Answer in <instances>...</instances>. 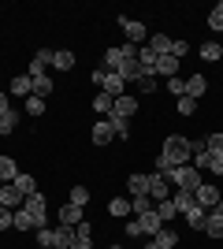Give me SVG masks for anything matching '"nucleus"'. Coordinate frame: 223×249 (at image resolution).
<instances>
[{"mask_svg": "<svg viewBox=\"0 0 223 249\" xmlns=\"http://www.w3.org/2000/svg\"><path fill=\"white\" fill-rule=\"evenodd\" d=\"M168 93H175V97H186V78H182V74L168 78Z\"/></svg>", "mask_w": 223, "mask_h": 249, "instance_id": "37", "label": "nucleus"}, {"mask_svg": "<svg viewBox=\"0 0 223 249\" xmlns=\"http://www.w3.org/2000/svg\"><path fill=\"white\" fill-rule=\"evenodd\" d=\"M108 249H123V246H108Z\"/></svg>", "mask_w": 223, "mask_h": 249, "instance_id": "52", "label": "nucleus"}, {"mask_svg": "<svg viewBox=\"0 0 223 249\" xmlns=\"http://www.w3.org/2000/svg\"><path fill=\"white\" fill-rule=\"evenodd\" d=\"M205 149L216 153V156H223V134H208V138H205Z\"/></svg>", "mask_w": 223, "mask_h": 249, "instance_id": "40", "label": "nucleus"}, {"mask_svg": "<svg viewBox=\"0 0 223 249\" xmlns=\"http://www.w3.org/2000/svg\"><path fill=\"white\" fill-rule=\"evenodd\" d=\"M74 234H78V238H93V227H89V219H82V223L74 227Z\"/></svg>", "mask_w": 223, "mask_h": 249, "instance_id": "44", "label": "nucleus"}, {"mask_svg": "<svg viewBox=\"0 0 223 249\" xmlns=\"http://www.w3.org/2000/svg\"><path fill=\"white\" fill-rule=\"evenodd\" d=\"M130 212H134V216H145V212H153V197H149V194L130 197Z\"/></svg>", "mask_w": 223, "mask_h": 249, "instance_id": "26", "label": "nucleus"}, {"mask_svg": "<svg viewBox=\"0 0 223 249\" xmlns=\"http://www.w3.org/2000/svg\"><path fill=\"white\" fill-rule=\"evenodd\" d=\"M208 30H223V0L212 8V15H208Z\"/></svg>", "mask_w": 223, "mask_h": 249, "instance_id": "39", "label": "nucleus"}, {"mask_svg": "<svg viewBox=\"0 0 223 249\" xmlns=\"http://www.w3.org/2000/svg\"><path fill=\"white\" fill-rule=\"evenodd\" d=\"M26 115H45V97H26Z\"/></svg>", "mask_w": 223, "mask_h": 249, "instance_id": "36", "label": "nucleus"}, {"mask_svg": "<svg viewBox=\"0 0 223 249\" xmlns=\"http://www.w3.org/2000/svg\"><path fill=\"white\" fill-rule=\"evenodd\" d=\"M15 231H37V219L26 208H15Z\"/></svg>", "mask_w": 223, "mask_h": 249, "instance_id": "24", "label": "nucleus"}, {"mask_svg": "<svg viewBox=\"0 0 223 249\" xmlns=\"http://www.w3.org/2000/svg\"><path fill=\"white\" fill-rule=\"evenodd\" d=\"M22 208H26V212L37 219V227H45V223H49V205H45L41 194H30V197L22 201Z\"/></svg>", "mask_w": 223, "mask_h": 249, "instance_id": "4", "label": "nucleus"}, {"mask_svg": "<svg viewBox=\"0 0 223 249\" xmlns=\"http://www.w3.org/2000/svg\"><path fill=\"white\" fill-rule=\"evenodd\" d=\"M127 234H130V238H141V223H138V219H130V223H127Z\"/></svg>", "mask_w": 223, "mask_h": 249, "instance_id": "47", "label": "nucleus"}, {"mask_svg": "<svg viewBox=\"0 0 223 249\" xmlns=\"http://www.w3.org/2000/svg\"><path fill=\"white\" fill-rule=\"evenodd\" d=\"M49 93H52V78H49V74L34 78V97H49Z\"/></svg>", "mask_w": 223, "mask_h": 249, "instance_id": "35", "label": "nucleus"}, {"mask_svg": "<svg viewBox=\"0 0 223 249\" xmlns=\"http://www.w3.org/2000/svg\"><path fill=\"white\" fill-rule=\"evenodd\" d=\"M37 246H41V249L52 246V231H49V227H37Z\"/></svg>", "mask_w": 223, "mask_h": 249, "instance_id": "42", "label": "nucleus"}, {"mask_svg": "<svg viewBox=\"0 0 223 249\" xmlns=\"http://www.w3.org/2000/svg\"><path fill=\"white\" fill-rule=\"evenodd\" d=\"M89 138H93V145H108V142H112V126H108V119H101Z\"/></svg>", "mask_w": 223, "mask_h": 249, "instance_id": "25", "label": "nucleus"}, {"mask_svg": "<svg viewBox=\"0 0 223 249\" xmlns=\"http://www.w3.org/2000/svg\"><path fill=\"white\" fill-rule=\"evenodd\" d=\"M8 101H11L8 93H0V115H8V112H11V104H8Z\"/></svg>", "mask_w": 223, "mask_h": 249, "instance_id": "49", "label": "nucleus"}, {"mask_svg": "<svg viewBox=\"0 0 223 249\" xmlns=\"http://www.w3.org/2000/svg\"><path fill=\"white\" fill-rule=\"evenodd\" d=\"M153 89H156V74H145L141 78V93H153Z\"/></svg>", "mask_w": 223, "mask_h": 249, "instance_id": "46", "label": "nucleus"}, {"mask_svg": "<svg viewBox=\"0 0 223 249\" xmlns=\"http://www.w3.org/2000/svg\"><path fill=\"white\" fill-rule=\"evenodd\" d=\"M153 74H164V78H175V74H179V60H175V56H156V67H153Z\"/></svg>", "mask_w": 223, "mask_h": 249, "instance_id": "12", "label": "nucleus"}, {"mask_svg": "<svg viewBox=\"0 0 223 249\" xmlns=\"http://www.w3.org/2000/svg\"><path fill=\"white\" fill-rule=\"evenodd\" d=\"M201 60H205V63H216V60H223L220 41H201Z\"/></svg>", "mask_w": 223, "mask_h": 249, "instance_id": "28", "label": "nucleus"}, {"mask_svg": "<svg viewBox=\"0 0 223 249\" xmlns=\"http://www.w3.org/2000/svg\"><path fill=\"white\" fill-rule=\"evenodd\" d=\"M71 205L86 208V205H89V190H86V186H74V190H71Z\"/></svg>", "mask_w": 223, "mask_h": 249, "instance_id": "38", "label": "nucleus"}, {"mask_svg": "<svg viewBox=\"0 0 223 249\" xmlns=\"http://www.w3.org/2000/svg\"><path fill=\"white\" fill-rule=\"evenodd\" d=\"M138 223H141V234H156L164 223H160V216H156V208L153 212H145V216H138Z\"/></svg>", "mask_w": 223, "mask_h": 249, "instance_id": "21", "label": "nucleus"}, {"mask_svg": "<svg viewBox=\"0 0 223 249\" xmlns=\"http://www.w3.org/2000/svg\"><path fill=\"white\" fill-rule=\"evenodd\" d=\"M186 52H190V45H186V41H171V56H175V60H182Z\"/></svg>", "mask_w": 223, "mask_h": 249, "instance_id": "43", "label": "nucleus"}, {"mask_svg": "<svg viewBox=\"0 0 223 249\" xmlns=\"http://www.w3.org/2000/svg\"><path fill=\"white\" fill-rule=\"evenodd\" d=\"M52 56H56L52 49H41V52H37V56H34V60L41 63V67H49V63H52Z\"/></svg>", "mask_w": 223, "mask_h": 249, "instance_id": "45", "label": "nucleus"}, {"mask_svg": "<svg viewBox=\"0 0 223 249\" xmlns=\"http://www.w3.org/2000/svg\"><path fill=\"white\" fill-rule=\"evenodd\" d=\"M153 242H156L160 249H175V246H179V234H175L171 227H160L156 234H153Z\"/></svg>", "mask_w": 223, "mask_h": 249, "instance_id": "19", "label": "nucleus"}, {"mask_svg": "<svg viewBox=\"0 0 223 249\" xmlns=\"http://www.w3.org/2000/svg\"><path fill=\"white\" fill-rule=\"evenodd\" d=\"M71 249H93V238H78V234H74V246Z\"/></svg>", "mask_w": 223, "mask_h": 249, "instance_id": "48", "label": "nucleus"}, {"mask_svg": "<svg viewBox=\"0 0 223 249\" xmlns=\"http://www.w3.org/2000/svg\"><path fill=\"white\" fill-rule=\"evenodd\" d=\"M22 201H26V197H22L19 190H15V182H4V190H0V205L15 212V208H22Z\"/></svg>", "mask_w": 223, "mask_h": 249, "instance_id": "10", "label": "nucleus"}, {"mask_svg": "<svg viewBox=\"0 0 223 249\" xmlns=\"http://www.w3.org/2000/svg\"><path fill=\"white\" fill-rule=\"evenodd\" d=\"M101 93H108L112 101H119V97L127 93V82H123V78L112 71V74H104V82H101Z\"/></svg>", "mask_w": 223, "mask_h": 249, "instance_id": "9", "label": "nucleus"}, {"mask_svg": "<svg viewBox=\"0 0 223 249\" xmlns=\"http://www.w3.org/2000/svg\"><path fill=\"white\" fill-rule=\"evenodd\" d=\"M186 223H190L193 231H205V223H208V208H205V205H193L190 212H186Z\"/></svg>", "mask_w": 223, "mask_h": 249, "instance_id": "16", "label": "nucleus"}, {"mask_svg": "<svg viewBox=\"0 0 223 249\" xmlns=\"http://www.w3.org/2000/svg\"><path fill=\"white\" fill-rule=\"evenodd\" d=\"M175 108H179V115H193V112H197V101H193V97H179Z\"/></svg>", "mask_w": 223, "mask_h": 249, "instance_id": "41", "label": "nucleus"}, {"mask_svg": "<svg viewBox=\"0 0 223 249\" xmlns=\"http://www.w3.org/2000/svg\"><path fill=\"white\" fill-rule=\"evenodd\" d=\"M138 108H141V97L123 93L116 104H112V115H119V119H130V115H138Z\"/></svg>", "mask_w": 223, "mask_h": 249, "instance_id": "6", "label": "nucleus"}, {"mask_svg": "<svg viewBox=\"0 0 223 249\" xmlns=\"http://www.w3.org/2000/svg\"><path fill=\"white\" fill-rule=\"evenodd\" d=\"M205 93H208V82H205L201 74H193V78H186V97H193V101H201Z\"/></svg>", "mask_w": 223, "mask_h": 249, "instance_id": "17", "label": "nucleus"}, {"mask_svg": "<svg viewBox=\"0 0 223 249\" xmlns=\"http://www.w3.org/2000/svg\"><path fill=\"white\" fill-rule=\"evenodd\" d=\"M220 52H223V45H220Z\"/></svg>", "mask_w": 223, "mask_h": 249, "instance_id": "55", "label": "nucleus"}, {"mask_svg": "<svg viewBox=\"0 0 223 249\" xmlns=\"http://www.w3.org/2000/svg\"><path fill=\"white\" fill-rule=\"evenodd\" d=\"M52 67H56V71H71V67H74V52L60 49V52L52 56Z\"/></svg>", "mask_w": 223, "mask_h": 249, "instance_id": "29", "label": "nucleus"}, {"mask_svg": "<svg viewBox=\"0 0 223 249\" xmlns=\"http://www.w3.org/2000/svg\"><path fill=\"white\" fill-rule=\"evenodd\" d=\"M119 26H123V34H127V41H130V45H138V49H141V45L149 41V30L141 26L138 19H127V15H119Z\"/></svg>", "mask_w": 223, "mask_h": 249, "instance_id": "3", "label": "nucleus"}, {"mask_svg": "<svg viewBox=\"0 0 223 249\" xmlns=\"http://www.w3.org/2000/svg\"><path fill=\"white\" fill-rule=\"evenodd\" d=\"M149 49H153V52H156V56H168V52H171V37H168V34H153V37H149Z\"/></svg>", "mask_w": 223, "mask_h": 249, "instance_id": "20", "label": "nucleus"}, {"mask_svg": "<svg viewBox=\"0 0 223 249\" xmlns=\"http://www.w3.org/2000/svg\"><path fill=\"white\" fill-rule=\"evenodd\" d=\"M171 201H175V208H179L182 216H186V212H190V208L197 205V197H193V190H175V194H171Z\"/></svg>", "mask_w": 223, "mask_h": 249, "instance_id": "15", "label": "nucleus"}, {"mask_svg": "<svg viewBox=\"0 0 223 249\" xmlns=\"http://www.w3.org/2000/svg\"><path fill=\"white\" fill-rule=\"evenodd\" d=\"M15 126H19V112H15V108H11L8 115H0V134H11V130H15Z\"/></svg>", "mask_w": 223, "mask_h": 249, "instance_id": "34", "label": "nucleus"}, {"mask_svg": "<svg viewBox=\"0 0 223 249\" xmlns=\"http://www.w3.org/2000/svg\"><path fill=\"white\" fill-rule=\"evenodd\" d=\"M11 97H22V101L34 97V78L30 74H15V78H11Z\"/></svg>", "mask_w": 223, "mask_h": 249, "instance_id": "11", "label": "nucleus"}, {"mask_svg": "<svg viewBox=\"0 0 223 249\" xmlns=\"http://www.w3.org/2000/svg\"><path fill=\"white\" fill-rule=\"evenodd\" d=\"M49 249H60V246H49Z\"/></svg>", "mask_w": 223, "mask_h": 249, "instance_id": "53", "label": "nucleus"}, {"mask_svg": "<svg viewBox=\"0 0 223 249\" xmlns=\"http://www.w3.org/2000/svg\"><path fill=\"white\" fill-rule=\"evenodd\" d=\"M119 78H123V82H141V78H145L149 71H141V63H138V56H130V60H123L119 63Z\"/></svg>", "mask_w": 223, "mask_h": 249, "instance_id": "7", "label": "nucleus"}, {"mask_svg": "<svg viewBox=\"0 0 223 249\" xmlns=\"http://www.w3.org/2000/svg\"><path fill=\"white\" fill-rule=\"evenodd\" d=\"M52 246H60V249H71V246H74V227L60 223V227L52 231Z\"/></svg>", "mask_w": 223, "mask_h": 249, "instance_id": "14", "label": "nucleus"}, {"mask_svg": "<svg viewBox=\"0 0 223 249\" xmlns=\"http://www.w3.org/2000/svg\"><path fill=\"white\" fill-rule=\"evenodd\" d=\"M145 249H160V246H156V242H145Z\"/></svg>", "mask_w": 223, "mask_h": 249, "instance_id": "51", "label": "nucleus"}, {"mask_svg": "<svg viewBox=\"0 0 223 249\" xmlns=\"http://www.w3.org/2000/svg\"><path fill=\"white\" fill-rule=\"evenodd\" d=\"M149 197H153V201H168V197H171V182L160 175V171H153V175H149Z\"/></svg>", "mask_w": 223, "mask_h": 249, "instance_id": "8", "label": "nucleus"}, {"mask_svg": "<svg viewBox=\"0 0 223 249\" xmlns=\"http://www.w3.org/2000/svg\"><path fill=\"white\" fill-rule=\"evenodd\" d=\"M153 208H156V216H160V223H168V219H175V216H179V208H175V201H156V205H153Z\"/></svg>", "mask_w": 223, "mask_h": 249, "instance_id": "23", "label": "nucleus"}, {"mask_svg": "<svg viewBox=\"0 0 223 249\" xmlns=\"http://www.w3.org/2000/svg\"><path fill=\"white\" fill-rule=\"evenodd\" d=\"M193 197H197V205H205L208 212H212V208L220 205V197H223V194H220V186H212V182H201V186L193 190Z\"/></svg>", "mask_w": 223, "mask_h": 249, "instance_id": "5", "label": "nucleus"}, {"mask_svg": "<svg viewBox=\"0 0 223 249\" xmlns=\"http://www.w3.org/2000/svg\"><path fill=\"white\" fill-rule=\"evenodd\" d=\"M205 234H208V238H223V216L208 212V223H205Z\"/></svg>", "mask_w": 223, "mask_h": 249, "instance_id": "30", "label": "nucleus"}, {"mask_svg": "<svg viewBox=\"0 0 223 249\" xmlns=\"http://www.w3.org/2000/svg\"><path fill=\"white\" fill-rule=\"evenodd\" d=\"M108 126H112V134L127 138L130 134V119H119V115H108Z\"/></svg>", "mask_w": 223, "mask_h": 249, "instance_id": "33", "label": "nucleus"}, {"mask_svg": "<svg viewBox=\"0 0 223 249\" xmlns=\"http://www.w3.org/2000/svg\"><path fill=\"white\" fill-rule=\"evenodd\" d=\"M108 212L112 216H130V197H112L108 201Z\"/></svg>", "mask_w": 223, "mask_h": 249, "instance_id": "31", "label": "nucleus"}, {"mask_svg": "<svg viewBox=\"0 0 223 249\" xmlns=\"http://www.w3.org/2000/svg\"><path fill=\"white\" fill-rule=\"evenodd\" d=\"M15 178H19L15 160H11V156H0V182H15Z\"/></svg>", "mask_w": 223, "mask_h": 249, "instance_id": "22", "label": "nucleus"}, {"mask_svg": "<svg viewBox=\"0 0 223 249\" xmlns=\"http://www.w3.org/2000/svg\"><path fill=\"white\" fill-rule=\"evenodd\" d=\"M160 156H164L171 167H182V164H190V160H193V145L182 134H171L168 142H164V153H160Z\"/></svg>", "mask_w": 223, "mask_h": 249, "instance_id": "1", "label": "nucleus"}, {"mask_svg": "<svg viewBox=\"0 0 223 249\" xmlns=\"http://www.w3.org/2000/svg\"><path fill=\"white\" fill-rule=\"evenodd\" d=\"M164 178H168L171 186H179V190H197V186H201V171H197L193 164L175 167V171H171V175H164Z\"/></svg>", "mask_w": 223, "mask_h": 249, "instance_id": "2", "label": "nucleus"}, {"mask_svg": "<svg viewBox=\"0 0 223 249\" xmlns=\"http://www.w3.org/2000/svg\"><path fill=\"white\" fill-rule=\"evenodd\" d=\"M112 104H116V101H112L108 93H97V97H93V112H101V115L108 119V115H112Z\"/></svg>", "mask_w": 223, "mask_h": 249, "instance_id": "32", "label": "nucleus"}, {"mask_svg": "<svg viewBox=\"0 0 223 249\" xmlns=\"http://www.w3.org/2000/svg\"><path fill=\"white\" fill-rule=\"evenodd\" d=\"M127 190H130V197L149 194V175H130V178H127Z\"/></svg>", "mask_w": 223, "mask_h": 249, "instance_id": "27", "label": "nucleus"}, {"mask_svg": "<svg viewBox=\"0 0 223 249\" xmlns=\"http://www.w3.org/2000/svg\"><path fill=\"white\" fill-rule=\"evenodd\" d=\"M15 190H19L22 197H30V194H41V190H37V178L26 175V171H19V178H15Z\"/></svg>", "mask_w": 223, "mask_h": 249, "instance_id": "18", "label": "nucleus"}, {"mask_svg": "<svg viewBox=\"0 0 223 249\" xmlns=\"http://www.w3.org/2000/svg\"><path fill=\"white\" fill-rule=\"evenodd\" d=\"M0 190H4V182H0Z\"/></svg>", "mask_w": 223, "mask_h": 249, "instance_id": "54", "label": "nucleus"}, {"mask_svg": "<svg viewBox=\"0 0 223 249\" xmlns=\"http://www.w3.org/2000/svg\"><path fill=\"white\" fill-rule=\"evenodd\" d=\"M56 216H60V223H67V227H78V223H82V208H78V205H71V201H67V205L60 208Z\"/></svg>", "mask_w": 223, "mask_h": 249, "instance_id": "13", "label": "nucleus"}, {"mask_svg": "<svg viewBox=\"0 0 223 249\" xmlns=\"http://www.w3.org/2000/svg\"><path fill=\"white\" fill-rule=\"evenodd\" d=\"M212 212H216V216H223V197H220V205H216V208H212Z\"/></svg>", "mask_w": 223, "mask_h": 249, "instance_id": "50", "label": "nucleus"}]
</instances>
